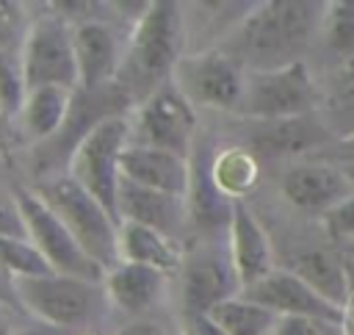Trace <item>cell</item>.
<instances>
[{
	"mask_svg": "<svg viewBox=\"0 0 354 335\" xmlns=\"http://www.w3.org/2000/svg\"><path fill=\"white\" fill-rule=\"evenodd\" d=\"M183 252L185 249L180 241L158 230H149L133 221H119V260L149 266L163 274H177L183 263Z\"/></svg>",
	"mask_w": 354,
	"mask_h": 335,
	"instance_id": "44dd1931",
	"label": "cell"
},
{
	"mask_svg": "<svg viewBox=\"0 0 354 335\" xmlns=\"http://www.w3.org/2000/svg\"><path fill=\"white\" fill-rule=\"evenodd\" d=\"M324 224H326V230H329L332 235L354 241V194L346 197L337 208H332V210L324 216Z\"/></svg>",
	"mask_w": 354,
	"mask_h": 335,
	"instance_id": "4dcf8cb0",
	"label": "cell"
},
{
	"mask_svg": "<svg viewBox=\"0 0 354 335\" xmlns=\"http://www.w3.org/2000/svg\"><path fill=\"white\" fill-rule=\"evenodd\" d=\"M69 105H72L69 89H58V86L30 89L14 119V127L28 144H47L61 133L69 116Z\"/></svg>",
	"mask_w": 354,
	"mask_h": 335,
	"instance_id": "ffe728a7",
	"label": "cell"
},
{
	"mask_svg": "<svg viewBox=\"0 0 354 335\" xmlns=\"http://www.w3.org/2000/svg\"><path fill=\"white\" fill-rule=\"evenodd\" d=\"M116 335H169V329H166L160 321L141 316V318H133L130 324H124Z\"/></svg>",
	"mask_w": 354,
	"mask_h": 335,
	"instance_id": "836d02e7",
	"label": "cell"
},
{
	"mask_svg": "<svg viewBox=\"0 0 354 335\" xmlns=\"http://www.w3.org/2000/svg\"><path fill=\"white\" fill-rule=\"evenodd\" d=\"M30 25V14L22 3L0 0V50H19L25 30Z\"/></svg>",
	"mask_w": 354,
	"mask_h": 335,
	"instance_id": "f1b7e54d",
	"label": "cell"
},
{
	"mask_svg": "<svg viewBox=\"0 0 354 335\" xmlns=\"http://www.w3.org/2000/svg\"><path fill=\"white\" fill-rule=\"evenodd\" d=\"M72 50H75L77 89L97 91L116 80L124 53V36H119V30L111 22L100 17H88L72 25Z\"/></svg>",
	"mask_w": 354,
	"mask_h": 335,
	"instance_id": "4fadbf2b",
	"label": "cell"
},
{
	"mask_svg": "<svg viewBox=\"0 0 354 335\" xmlns=\"http://www.w3.org/2000/svg\"><path fill=\"white\" fill-rule=\"evenodd\" d=\"M354 194V185L343 174V169L329 161H301L282 174V197L301 213L326 216L346 197Z\"/></svg>",
	"mask_w": 354,
	"mask_h": 335,
	"instance_id": "5bb4252c",
	"label": "cell"
},
{
	"mask_svg": "<svg viewBox=\"0 0 354 335\" xmlns=\"http://www.w3.org/2000/svg\"><path fill=\"white\" fill-rule=\"evenodd\" d=\"M326 3L268 0L249 6L216 44L246 72L279 69L301 61L321 30Z\"/></svg>",
	"mask_w": 354,
	"mask_h": 335,
	"instance_id": "6da1fadb",
	"label": "cell"
},
{
	"mask_svg": "<svg viewBox=\"0 0 354 335\" xmlns=\"http://www.w3.org/2000/svg\"><path fill=\"white\" fill-rule=\"evenodd\" d=\"M25 86H58V89H77V69H75V50H72V25L55 14L44 11L30 17L25 39L19 44Z\"/></svg>",
	"mask_w": 354,
	"mask_h": 335,
	"instance_id": "9c48e42d",
	"label": "cell"
},
{
	"mask_svg": "<svg viewBox=\"0 0 354 335\" xmlns=\"http://www.w3.org/2000/svg\"><path fill=\"white\" fill-rule=\"evenodd\" d=\"M318 102L321 83L304 61H296L279 69L246 72L235 116L246 122H279L315 114Z\"/></svg>",
	"mask_w": 354,
	"mask_h": 335,
	"instance_id": "5b68a950",
	"label": "cell"
},
{
	"mask_svg": "<svg viewBox=\"0 0 354 335\" xmlns=\"http://www.w3.org/2000/svg\"><path fill=\"white\" fill-rule=\"evenodd\" d=\"M285 269V266H282ZM288 271H293L296 277H301L307 285H313L321 296H326L332 305H337L340 310H346V299H348V280H346V266L343 260L321 246H310L301 249L296 255V260L288 266Z\"/></svg>",
	"mask_w": 354,
	"mask_h": 335,
	"instance_id": "603a6c76",
	"label": "cell"
},
{
	"mask_svg": "<svg viewBox=\"0 0 354 335\" xmlns=\"http://www.w3.org/2000/svg\"><path fill=\"white\" fill-rule=\"evenodd\" d=\"M340 144H343V152L346 155H354V138L351 141H340Z\"/></svg>",
	"mask_w": 354,
	"mask_h": 335,
	"instance_id": "60d3db41",
	"label": "cell"
},
{
	"mask_svg": "<svg viewBox=\"0 0 354 335\" xmlns=\"http://www.w3.org/2000/svg\"><path fill=\"white\" fill-rule=\"evenodd\" d=\"M130 144L127 114L108 116L97 122L69 152L66 177L75 180L86 194H91L116 219V185H119V158Z\"/></svg>",
	"mask_w": 354,
	"mask_h": 335,
	"instance_id": "8992f818",
	"label": "cell"
},
{
	"mask_svg": "<svg viewBox=\"0 0 354 335\" xmlns=\"http://www.w3.org/2000/svg\"><path fill=\"white\" fill-rule=\"evenodd\" d=\"M130 144L166 150L177 158H191L196 144V111L174 89L171 80L144 97L130 114Z\"/></svg>",
	"mask_w": 354,
	"mask_h": 335,
	"instance_id": "ba28073f",
	"label": "cell"
},
{
	"mask_svg": "<svg viewBox=\"0 0 354 335\" xmlns=\"http://www.w3.org/2000/svg\"><path fill=\"white\" fill-rule=\"evenodd\" d=\"M0 269L11 280L53 274L44 257L36 252V246L28 238H0Z\"/></svg>",
	"mask_w": 354,
	"mask_h": 335,
	"instance_id": "83f0119b",
	"label": "cell"
},
{
	"mask_svg": "<svg viewBox=\"0 0 354 335\" xmlns=\"http://www.w3.org/2000/svg\"><path fill=\"white\" fill-rule=\"evenodd\" d=\"M8 150V127L0 122V155Z\"/></svg>",
	"mask_w": 354,
	"mask_h": 335,
	"instance_id": "f35d334b",
	"label": "cell"
},
{
	"mask_svg": "<svg viewBox=\"0 0 354 335\" xmlns=\"http://www.w3.org/2000/svg\"><path fill=\"white\" fill-rule=\"evenodd\" d=\"M177 274L183 313H207L213 305L241 293L224 235H205L191 249H185Z\"/></svg>",
	"mask_w": 354,
	"mask_h": 335,
	"instance_id": "8fae6325",
	"label": "cell"
},
{
	"mask_svg": "<svg viewBox=\"0 0 354 335\" xmlns=\"http://www.w3.org/2000/svg\"><path fill=\"white\" fill-rule=\"evenodd\" d=\"M315 116L332 138H354V58L335 64L329 78L321 83V102Z\"/></svg>",
	"mask_w": 354,
	"mask_h": 335,
	"instance_id": "7402d4cb",
	"label": "cell"
},
{
	"mask_svg": "<svg viewBox=\"0 0 354 335\" xmlns=\"http://www.w3.org/2000/svg\"><path fill=\"white\" fill-rule=\"evenodd\" d=\"M180 335H224L216 321H210L207 313H183Z\"/></svg>",
	"mask_w": 354,
	"mask_h": 335,
	"instance_id": "1f68e13d",
	"label": "cell"
},
{
	"mask_svg": "<svg viewBox=\"0 0 354 335\" xmlns=\"http://www.w3.org/2000/svg\"><path fill=\"white\" fill-rule=\"evenodd\" d=\"M183 6L174 0L147 3L144 14L124 36V53L113 86L133 102V108L171 78L183 55Z\"/></svg>",
	"mask_w": 354,
	"mask_h": 335,
	"instance_id": "7a4b0ae2",
	"label": "cell"
},
{
	"mask_svg": "<svg viewBox=\"0 0 354 335\" xmlns=\"http://www.w3.org/2000/svg\"><path fill=\"white\" fill-rule=\"evenodd\" d=\"M335 163H337V166L343 169V174H346V177H348V183L354 185V155H346V158H337Z\"/></svg>",
	"mask_w": 354,
	"mask_h": 335,
	"instance_id": "74e56055",
	"label": "cell"
},
{
	"mask_svg": "<svg viewBox=\"0 0 354 335\" xmlns=\"http://www.w3.org/2000/svg\"><path fill=\"white\" fill-rule=\"evenodd\" d=\"M0 238H28L25 221L11 188L0 185Z\"/></svg>",
	"mask_w": 354,
	"mask_h": 335,
	"instance_id": "f546056e",
	"label": "cell"
},
{
	"mask_svg": "<svg viewBox=\"0 0 354 335\" xmlns=\"http://www.w3.org/2000/svg\"><path fill=\"white\" fill-rule=\"evenodd\" d=\"M33 191L58 216L88 260H94L102 271L119 263V221L91 194H86L66 174L44 177Z\"/></svg>",
	"mask_w": 354,
	"mask_h": 335,
	"instance_id": "277c9868",
	"label": "cell"
},
{
	"mask_svg": "<svg viewBox=\"0 0 354 335\" xmlns=\"http://www.w3.org/2000/svg\"><path fill=\"white\" fill-rule=\"evenodd\" d=\"M210 321L218 324L224 335H271L274 324L279 321L271 310L263 305L246 299L243 293H235L207 310Z\"/></svg>",
	"mask_w": 354,
	"mask_h": 335,
	"instance_id": "d4e9b609",
	"label": "cell"
},
{
	"mask_svg": "<svg viewBox=\"0 0 354 335\" xmlns=\"http://www.w3.org/2000/svg\"><path fill=\"white\" fill-rule=\"evenodd\" d=\"M332 141L326 127L315 114L279 119V122H252V133L246 136V150L254 158H282V155H304L310 150Z\"/></svg>",
	"mask_w": 354,
	"mask_h": 335,
	"instance_id": "e0dca14e",
	"label": "cell"
},
{
	"mask_svg": "<svg viewBox=\"0 0 354 335\" xmlns=\"http://www.w3.org/2000/svg\"><path fill=\"white\" fill-rule=\"evenodd\" d=\"M17 324H14V313L8 307H0V335H14Z\"/></svg>",
	"mask_w": 354,
	"mask_h": 335,
	"instance_id": "8d00e7d4",
	"label": "cell"
},
{
	"mask_svg": "<svg viewBox=\"0 0 354 335\" xmlns=\"http://www.w3.org/2000/svg\"><path fill=\"white\" fill-rule=\"evenodd\" d=\"M14 296L22 313L66 332L94 327L111 310L102 282L66 274L14 280Z\"/></svg>",
	"mask_w": 354,
	"mask_h": 335,
	"instance_id": "3957f363",
	"label": "cell"
},
{
	"mask_svg": "<svg viewBox=\"0 0 354 335\" xmlns=\"http://www.w3.org/2000/svg\"><path fill=\"white\" fill-rule=\"evenodd\" d=\"M14 335H75V332H66V329H58V327H50V324L36 321L33 327H19Z\"/></svg>",
	"mask_w": 354,
	"mask_h": 335,
	"instance_id": "d590c367",
	"label": "cell"
},
{
	"mask_svg": "<svg viewBox=\"0 0 354 335\" xmlns=\"http://www.w3.org/2000/svg\"><path fill=\"white\" fill-rule=\"evenodd\" d=\"M318 36H324L326 47L337 55V64L351 61L354 58V3L351 0L326 3Z\"/></svg>",
	"mask_w": 354,
	"mask_h": 335,
	"instance_id": "484cf974",
	"label": "cell"
},
{
	"mask_svg": "<svg viewBox=\"0 0 354 335\" xmlns=\"http://www.w3.org/2000/svg\"><path fill=\"white\" fill-rule=\"evenodd\" d=\"M257 158L246 147H224L210 155V177L216 188L232 202H241V197L257 185Z\"/></svg>",
	"mask_w": 354,
	"mask_h": 335,
	"instance_id": "cb8c5ba5",
	"label": "cell"
},
{
	"mask_svg": "<svg viewBox=\"0 0 354 335\" xmlns=\"http://www.w3.org/2000/svg\"><path fill=\"white\" fill-rule=\"evenodd\" d=\"M324 324L307 321V318H279L271 329V335H321Z\"/></svg>",
	"mask_w": 354,
	"mask_h": 335,
	"instance_id": "d6a6232c",
	"label": "cell"
},
{
	"mask_svg": "<svg viewBox=\"0 0 354 335\" xmlns=\"http://www.w3.org/2000/svg\"><path fill=\"white\" fill-rule=\"evenodd\" d=\"M321 335H346L343 327H335V324H324L321 327Z\"/></svg>",
	"mask_w": 354,
	"mask_h": 335,
	"instance_id": "ab89813d",
	"label": "cell"
},
{
	"mask_svg": "<svg viewBox=\"0 0 354 335\" xmlns=\"http://www.w3.org/2000/svg\"><path fill=\"white\" fill-rule=\"evenodd\" d=\"M243 78L246 69L213 44L194 53H183L169 80L191 102L194 111L207 108V111L235 114L243 91Z\"/></svg>",
	"mask_w": 354,
	"mask_h": 335,
	"instance_id": "52a82bcc",
	"label": "cell"
},
{
	"mask_svg": "<svg viewBox=\"0 0 354 335\" xmlns=\"http://www.w3.org/2000/svg\"><path fill=\"white\" fill-rule=\"evenodd\" d=\"M188 161L177 158L166 150H155V147H141V144H127L122 158H119V177L152 188V191H163L171 197H183L188 194Z\"/></svg>",
	"mask_w": 354,
	"mask_h": 335,
	"instance_id": "ac0fdd59",
	"label": "cell"
},
{
	"mask_svg": "<svg viewBox=\"0 0 354 335\" xmlns=\"http://www.w3.org/2000/svg\"><path fill=\"white\" fill-rule=\"evenodd\" d=\"M224 244H227V255L232 260V269L238 274L241 291L249 288L252 282H257L260 277H266L271 269H277L274 246L268 241V233L263 230L260 219L243 202L232 205V216H230V224H227V233H224Z\"/></svg>",
	"mask_w": 354,
	"mask_h": 335,
	"instance_id": "2e32d148",
	"label": "cell"
},
{
	"mask_svg": "<svg viewBox=\"0 0 354 335\" xmlns=\"http://www.w3.org/2000/svg\"><path fill=\"white\" fill-rule=\"evenodd\" d=\"M0 307H8V310H19L17 305V296H14V280L0 269Z\"/></svg>",
	"mask_w": 354,
	"mask_h": 335,
	"instance_id": "e575fe53",
	"label": "cell"
},
{
	"mask_svg": "<svg viewBox=\"0 0 354 335\" xmlns=\"http://www.w3.org/2000/svg\"><path fill=\"white\" fill-rule=\"evenodd\" d=\"M102 288L111 307L130 316H144L163 299L169 288V274L149 266L119 260L102 274Z\"/></svg>",
	"mask_w": 354,
	"mask_h": 335,
	"instance_id": "d6986e66",
	"label": "cell"
},
{
	"mask_svg": "<svg viewBox=\"0 0 354 335\" xmlns=\"http://www.w3.org/2000/svg\"><path fill=\"white\" fill-rule=\"evenodd\" d=\"M25 94H28V86H25L19 50H0V122L6 127L14 125L25 102Z\"/></svg>",
	"mask_w": 354,
	"mask_h": 335,
	"instance_id": "4316f807",
	"label": "cell"
},
{
	"mask_svg": "<svg viewBox=\"0 0 354 335\" xmlns=\"http://www.w3.org/2000/svg\"><path fill=\"white\" fill-rule=\"evenodd\" d=\"M28 241L36 246V252L44 257L53 274H66V277H80L91 282H102V269L88 260V255L77 246V241L69 235V230L58 221V216L39 199L33 188H14Z\"/></svg>",
	"mask_w": 354,
	"mask_h": 335,
	"instance_id": "30bf717a",
	"label": "cell"
},
{
	"mask_svg": "<svg viewBox=\"0 0 354 335\" xmlns=\"http://www.w3.org/2000/svg\"><path fill=\"white\" fill-rule=\"evenodd\" d=\"M116 221H133L149 230H158L174 241L188 233V205L183 197L152 191L119 177L116 185Z\"/></svg>",
	"mask_w": 354,
	"mask_h": 335,
	"instance_id": "9a60e30c",
	"label": "cell"
},
{
	"mask_svg": "<svg viewBox=\"0 0 354 335\" xmlns=\"http://www.w3.org/2000/svg\"><path fill=\"white\" fill-rule=\"evenodd\" d=\"M241 293L271 310L277 318H307L315 324H335V327H343L346 318V310L332 305L313 285H307L301 277H296L282 266L271 269L266 277H260Z\"/></svg>",
	"mask_w": 354,
	"mask_h": 335,
	"instance_id": "7c38bea8",
	"label": "cell"
}]
</instances>
